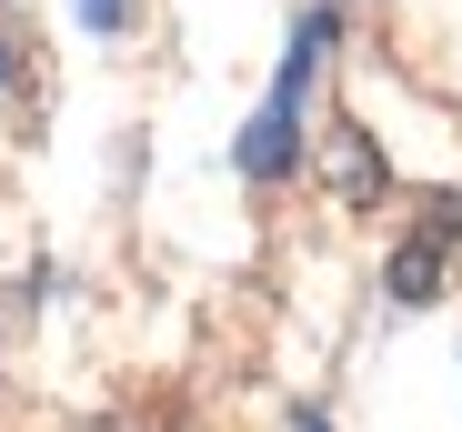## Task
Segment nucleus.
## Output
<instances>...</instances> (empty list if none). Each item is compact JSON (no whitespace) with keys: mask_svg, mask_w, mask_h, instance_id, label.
<instances>
[{"mask_svg":"<svg viewBox=\"0 0 462 432\" xmlns=\"http://www.w3.org/2000/svg\"><path fill=\"white\" fill-rule=\"evenodd\" d=\"M322 41H332V11H312V21L291 31L282 81H272V101L252 111V131H242V171H252V181H282V171H291V152H301V91H312V70H322Z\"/></svg>","mask_w":462,"mask_h":432,"instance_id":"f257e3e1","label":"nucleus"},{"mask_svg":"<svg viewBox=\"0 0 462 432\" xmlns=\"http://www.w3.org/2000/svg\"><path fill=\"white\" fill-rule=\"evenodd\" d=\"M452 232H462V201H432V222L393 252V302H432V292H442V252H452Z\"/></svg>","mask_w":462,"mask_h":432,"instance_id":"f03ea898","label":"nucleus"},{"mask_svg":"<svg viewBox=\"0 0 462 432\" xmlns=\"http://www.w3.org/2000/svg\"><path fill=\"white\" fill-rule=\"evenodd\" d=\"M81 21H91V31H111V21H121V0H81Z\"/></svg>","mask_w":462,"mask_h":432,"instance_id":"7ed1b4c3","label":"nucleus"},{"mask_svg":"<svg viewBox=\"0 0 462 432\" xmlns=\"http://www.w3.org/2000/svg\"><path fill=\"white\" fill-rule=\"evenodd\" d=\"M0 70H11V51H0Z\"/></svg>","mask_w":462,"mask_h":432,"instance_id":"20e7f679","label":"nucleus"}]
</instances>
